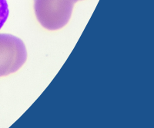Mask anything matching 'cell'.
<instances>
[{
  "mask_svg": "<svg viewBox=\"0 0 154 128\" xmlns=\"http://www.w3.org/2000/svg\"><path fill=\"white\" fill-rule=\"evenodd\" d=\"M9 10L6 0H0V29L9 17Z\"/></svg>",
  "mask_w": 154,
  "mask_h": 128,
  "instance_id": "obj_3",
  "label": "cell"
},
{
  "mask_svg": "<svg viewBox=\"0 0 154 128\" xmlns=\"http://www.w3.org/2000/svg\"><path fill=\"white\" fill-rule=\"evenodd\" d=\"M27 59L24 42L10 34H0V77L17 71Z\"/></svg>",
  "mask_w": 154,
  "mask_h": 128,
  "instance_id": "obj_2",
  "label": "cell"
},
{
  "mask_svg": "<svg viewBox=\"0 0 154 128\" xmlns=\"http://www.w3.org/2000/svg\"><path fill=\"white\" fill-rule=\"evenodd\" d=\"M78 1L80 0H34L37 19L46 29H60L69 21Z\"/></svg>",
  "mask_w": 154,
  "mask_h": 128,
  "instance_id": "obj_1",
  "label": "cell"
}]
</instances>
